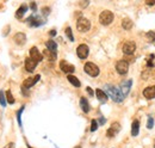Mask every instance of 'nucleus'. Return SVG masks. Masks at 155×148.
I'll return each instance as SVG.
<instances>
[{
	"label": "nucleus",
	"instance_id": "1",
	"mask_svg": "<svg viewBox=\"0 0 155 148\" xmlns=\"http://www.w3.org/2000/svg\"><path fill=\"white\" fill-rule=\"evenodd\" d=\"M104 90H105L104 92L106 93V96L110 97L113 102H116V103L123 102L124 96L122 94L121 90L117 89L116 86H113V85H105V86H104Z\"/></svg>",
	"mask_w": 155,
	"mask_h": 148
},
{
	"label": "nucleus",
	"instance_id": "2",
	"mask_svg": "<svg viewBox=\"0 0 155 148\" xmlns=\"http://www.w3.org/2000/svg\"><path fill=\"white\" fill-rule=\"evenodd\" d=\"M113 18H115V16H113L112 12L109 11V10H105L100 13L99 22H100L101 25H110V24L113 22Z\"/></svg>",
	"mask_w": 155,
	"mask_h": 148
},
{
	"label": "nucleus",
	"instance_id": "3",
	"mask_svg": "<svg viewBox=\"0 0 155 148\" xmlns=\"http://www.w3.org/2000/svg\"><path fill=\"white\" fill-rule=\"evenodd\" d=\"M84 71L92 78H96L99 75V67L97 65H94L93 62H86L84 66Z\"/></svg>",
	"mask_w": 155,
	"mask_h": 148
},
{
	"label": "nucleus",
	"instance_id": "4",
	"mask_svg": "<svg viewBox=\"0 0 155 148\" xmlns=\"http://www.w3.org/2000/svg\"><path fill=\"white\" fill-rule=\"evenodd\" d=\"M76 28L80 32H87L89 29H91V22H89L87 18H79L76 22Z\"/></svg>",
	"mask_w": 155,
	"mask_h": 148
},
{
	"label": "nucleus",
	"instance_id": "5",
	"mask_svg": "<svg viewBox=\"0 0 155 148\" xmlns=\"http://www.w3.org/2000/svg\"><path fill=\"white\" fill-rule=\"evenodd\" d=\"M122 50H123V53L126 54V55L134 54L135 50H136V44H135V42H133V41H126V42L123 44V47H122Z\"/></svg>",
	"mask_w": 155,
	"mask_h": 148
},
{
	"label": "nucleus",
	"instance_id": "6",
	"mask_svg": "<svg viewBox=\"0 0 155 148\" xmlns=\"http://www.w3.org/2000/svg\"><path fill=\"white\" fill-rule=\"evenodd\" d=\"M116 71H117L119 74H122V75H124V74H126L129 71V64L125 60L118 61V62L116 64Z\"/></svg>",
	"mask_w": 155,
	"mask_h": 148
},
{
	"label": "nucleus",
	"instance_id": "7",
	"mask_svg": "<svg viewBox=\"0 0 155 148\" xmlns=\"http://www.w3.org/2000/svg\"><path fill=\"white\" fill-rule=\"evenodd\" d=\"M88 53H89V49L86 44H80L79 47L76 48V54H78V57L84 60L88 56Z\"/></svg>",
	"mask_w": 155,
	"mask_h": 148
},
{
	"label": "nucleus",
	"instance_id": "8",
	"mask_svg": "<svg viewBox=\"0 0 155 148\" xmlns=\"http://www.w3.org/2000/svg\"><path fill=\"white\" fill-rule=\"evenodd\" d=\"M41 79V75H35V77H31V78H28V79H25L24 80V82H23V86L22 87H24V89H30V87H32V86Z\"/></svg>",
	"mask_w": 155,
	"mask_h": 148
},
{
	"label": "nucleus",
	"instance_id": "9",
	"mask_svg": "<svg viewBox=\"0 0 155 148\" xmlns=\"http://www.w3.org/2000/svg\"><path fill=\"white\" fill-rule=\"evenodd\" d=\"M30 59H32L34 61H36V62H41V61L43 60V55L38 52V49L36 47H32L30 49Z\"/></svg>",
	"mask_w": 155,
	"mask_h": 148
},
{
	"label": "nucleus",
	"instance_id": "10",
	"mask_svg": "<svg viewBox=\"0 0 155 148\" xmlns=\"http://www.w3.org/2000/svg\"><path fill=\"white\" fill-rule=\"evenodd\" d=\"M131 85H133V80H125V81H123L121 84V89L119 90H121L122 94L124 96V98H125V96H128L129 92H130Z\"/></svg>",
	"mask_w": 155,
	"mask_h": 148
},
{
	"label": "nucleus",
	"instance_id": "11",
	"mask_svg": "<svg viewBox=\"0 0 155 148\" xmlns=\"http://www.w3.org/2000/svg\"><path fill=\"white\" fill-rule=\"evenodd\" d=\"M60 68H61L62 72L67 73V74H71V73H73V72L75 71L74 66L71 65L69 62H67V61H64V60H62L61 62H60Z\"/></svg>",
	"mask_w": 155,
	"mask_h": 148
},
{
	"label": "nucleus",
	"instance_id": "12",
	"mask_svg": "<svg viewBox=\"0 0 155 148\" xmlns=\"http://www.w3.org/2000/svg\"><path fill=\"white\" fill-rule=\"evenodd\" d=\"M27 22H28V24H29L30 27H40V25H42V24L44 23V20H42L41 17H37V16L29 17L27 19Z\"/></svg>",
	"mask_w": 155,
	"mask_h": 148
},
{
	"label": "nucleus",
	"instance_id": "13",
	"mask_svg": "<svg viewBox=\"0 0 155 148\" xmlns=\"http://www.w3.org/2000/svg\"><path fill=\"white\" fill-rule=\"evenodd\" d=\"M119 129H121V126H119V123H117V122H115L110 127V129L106 131V136L108 138H113L116 134H117L118 131H119Z\"/></svg>",
	"mask_w": 155,
	"mask_h": 148
},
{
	"label": "nucleus",
	"instance_id": "14",
	"mask_svg": "<svg viewBox=\"0 0 155 148\" xmlns=\"http://www.w3.org/2000/svg\"><path fill=\"white\" fill-rule=\"evenodd\" d=\"M36 67H37V62H36V61H34L30 57H28L27 60H25V69H27L28 72H30V73L34 72L36 69Z\"/></svg>",
	"mask_w": 155,
	"mask_h": 148
},
{
	"label": "nucleus",
	"instance_id": "15",
	"mask_svg": "<svg viewBox=\"0 0 155 148\" xmlns=\"http://www.w3.org/2000/svg\"><path fill=\"white\" fill-rule=\"evenodd\" d=\"M143 96L147 99H153L155 98V86H148L143 90Z\"/></svg>",
	"mask_w": 155,
	"mask_h": 148
},
{
	"label": "nucleus",
	"instance_id": "16",
	"mask_svg": "<svg viewBox=\"0 0 155 148\" xmlns=\"http://www.w3.org/2000/svg\"><path fill=\"white\" fill-rule=\"evenodd\" d=\"M96 94H97V98H98V101L101 103V104H104V103H106L108 102V96H106V93L103 91V90H100V89H97L96 90Z\"/></svg>",
	"mask_w": 155,
	"mask_h": 148
},
{
	"label": "nucleus",
	"instance_id": "17",
	"mask_svg": "<svg viewBox=\"0 0 155 148\" xmlns=\"http://www.w3.org/2000/svg\"><path fill=\"white\" fill-rule=\"evenodd\" d=\"M15 42L18 44V45H23L25 42H27V36L23 32H18L15 35Z\"/></svg>",
	"mask_w": 155,
	"mask_h": 148
},
{
	"label": "nucleus",
	"instance_id": "18",
	"mask_svg": "<svg viewBox=\"0 0 155 148\" xmlns=\"http://www.w3.org/2000/svg\"><path fill=\"white\" fill-rule=\"evenodd\" d=\"M138 131H140V121L135 119L133 122V124H131V135L133 136H137Z\"/></svg>",
	"mask_w": 155,
	"mask_h": 148
},
{
	"label": "nucleus",
	"instance_id": "19",
	"mask_svg": "<svg viewBox=\"0 0 155 148\" xmlns=\"http://www.w3.org/2000/svg\"><path fill=\"white\" fill-rule=\"evenodd\" d=\"M67 79H68V81L74 86V87H80L81 86V84H80V80L78 79L76 77H74V75H72V74H68V77H67Z\"/></svg>",
	"mask_w": 155,
	"mask_h": 148
},
{
	"label": "nucleus",
	"instance_id": "20",
	"mask_svg": "<svg viewBox=\"0 0 155 148\" xmlns=\"http://www.w3.org/2000/svg\"><path fill=\"white\" fill-rule=\"evenodd\" d=\"M80 108H81V110L84 111V112H89V104H88V101L86 99V98H81L80 99Z\"/></svg>",
	"mask_w": 155,
	"mask_h": 148
},
{
	"label": "nucleus",
	"instance_id": "21",
	"mask_svg": "<svg viewBox=\"0 0 155 148\" xmlns=\"http://www.w3.org/2000/svg\"><path fill=\"white\" fill-rule=\"evenodd\" d=\"M27 11H28V5H25V4L20 5V7L18 8V11L16 12V17H17V18H22Z\"/></svg>",
	"mask_w": 155,
	"mask_h": 148
},
{
	"label": "nucleus",
	"instance_id": "22",
	"mask_svg": "<svg viewBox=\"0 0 155 148\" xmlns=\"http://www.w3.org/2000/svg\"><path fill=\"white\" fill-rule=\"evenodd\" d=\"M45 45H47V49L49 52H54V53H56V49H57V44L53 41V40H49L47 43H45Z\"/></svg>",
	"mask_w": 155,
	"mask_h": 148
},
{
	"label": "nucleus",
	"instance_id": "23",
	"mask_svg": "<svg viewBox=\"0 0 155 148\" xmlns=\"http://www.w3.org/2000/svg\"><path fill=\"white\" fill-rule=\"evenodd\" d=\"M43 55H44L49 61H54V60L56 59V53H54V52H49L48 49H45V50L43 52Z\"/></svg>",
	"mask_w": 155,
	"mask_h": 148
},
{
	"label": "nucleus",
	"instance_id": "24",
	"mask_svg": "<svg viewBox=\"0 0 155 148\" xmlns=\"http://www.w3.org/2000/svg\"><path fill=\"white\" fill-rule=\"evenodd\" d=\"M122 25H123V29L125 30H130L133 28V22L129 19V18H124L123 22H122Z\"/></svg>",
	"mask_w": 155,
	"mask_h": 148
},
{
	"label": "nucleus",
	"instance_id": "25",
	"mask_svg": "<svg viewBox=\"0 0 155 148\" xmlns=\"http://www.w3.org/2000/svg\"><path fill=\"white\" fill-rule=\"evenodd\" d=\"M146 37H147V40H148V42H155V32L154 31H148L147 32V35H146Z\"/></svg>",
	"mask_w": 155,
	"mask_h": 148
},
{
	"label": "nucleus",
	"instance_id": "26",
	"mask_svg": "<svg viewBox=\"0 0 155 148\" xmlns=\"http://www.w3.org/2000/svg\"><path fill=\"white\" fill-rule=\"evenodd\" d=\"M6 102L10 103V104L15 103V98H13V96H12L11 91H6Z\"/></svg>",
	"mask_w": 155,
	"mask_h": 148
},
{
	"label": "nucleus",
	"instance_id": "27",
	"mask_svg": "<svg viewBox=\"0 0 155 148\" xmlns=\"http://www.w3.org/2000/svg\"><path fill=\"white\" fill-rule=\"evenodd\" d=\"M24 111V106H22L18 111H17V121H18V124H19V127L22 128V112Z\"/></svg>",
	"mask_w": 155,
	"mask_h": 148
},
{
	"label": "nucleus",
	"instance_id": "28",
	"mask_svg": "<svg viewBox=\"0 0 155 148\" xmlns=\"http://www.w3.org/2000/svg\"><path fill=\"white\" fill-rule=\"evenodd\" d=\"M64 32H66V36L68 37V40L69 41H74V36H73V32H72V28H66V31H64Z\"/></svg>",
	"mask_w": 155,
	"mask_h": 148
},
{
	"label": "nucleus",
	"instance_id": "29",
	"mask_svg": "<svg viewBox=\"0 0 155 148\" xmlns=\"http://www.w3.org/2000/svg\"><path fill=\"white\" fill-rule=\"evenodd\" d=\"M0 104H1L3 106H6V104H7V102H6V97H5L4 91H0Z\"/></svg>",
	"mask_w": 155,
	"mask_h": 148
},
{
	"label": "nucleus",
	"instance_id": "30",
	"mask_svg": "<svg viewBox=\"0 0 155 148\" xmlns=\"http://www.w3.org/2000/svg\"><path fill=\"white\" fill-rule=\"evenodd\" d=\"M154 127V119L152 118V116H148V122H147V128L152 129Z\"/></svg>",
	"mask_w": 155,
	"mask_h": 148
},
{
	"label": "nucleus",
	"instance_id": "31",
	"mask_svg": "<svg viewBox=\"0 0 155 148\" xmlns=\"http://www.w3.org/2000/svg\"><path fill=\"white\" fill-rule=\"evenodd\" d=\"M98 129V122L96 119H92L91 122V131H96Z\"/></svg>",
	"mask_w": 155,
	"mask_h": 148
},
{
	"label": "nucleus",
	"instance_id": "32",
	"mask_svg": "<svg viewBox=\"0 0 155 148\" xmlns=\"http://www.w3.org/2000/svg\"><path fill=\"white\" fill-rule=\"evenodd\" d=\"M42 13H43L44 16L49 15V13H50V8H49V7H44V8H43V11H42Z\"/></svg>",
	"mask_w": 155,
	"mask_h": 148
},
{
	"label": "nucleus",
	"instance_id": "33",
	"mask_svg": "<svg viewBox=\"0 0 155 148\" xmlns=\"http://www.w3.org/2000/svg\"><path fill=\"white\" fill-rule=\"evenodd\" d=\"M13 147H15V143H13V142H10V143H7L4 148H13Z\"/></svg>",
	"mask_w": 155,
	"mask_h": 148
},
{
	"label": "nucleus",
	"instance_id": "34",
	"mask_svg": "<svg viewBox=\"0 0 155 148\" xmlns=\"http://www.w3.org/2000/svg\"><path fill=\"white\" fill-rule=\"evenodd\" d=\"M30 7L32 8V11H36V8H37V5H36V3H31V4H30Z\"/></svg>",
	"mask_w": 155,
	"mask_h": 148
},
{
	"label": "nucleus",
	"instance_id": "35",
	"mask_svg": "<svg viewBox=\"0 0 155 148\" xmlns=\"http://www.w3.org/2000/svg\"><path fill=\"white\" fill-rule=\"evenodd\" d=\"M86 91H87L89 94H91V96H93V94H94V93H93V90H92L91 87H87V89H86Z\"/></svg>",
	"mask_w": 155,
	"mask_h": 148
},
{
	"label": "nucleus",
	"instance_id": "36",
	"mask_svg": "<svg viewBox=\"0 0 155 148\" xmlns=\"http://www.w3.org/2000/svg\"><path fill=\"white\" fill-rule=\"evenodd\" d=\"M106 122V119L104 118V117H100V119H99V123H100V124L103 126V124H104V123Z\"/></svg>",
	"mask_w": 155,
	"mask_h": 148
},
{
	"label": "nucleus",
	"instance_id": "37",
	"mask_svg": "<svg viewBox=\"0 0 155 148\" xmlns=\"http://www.w3.org/2000/svg\"><path fill=\"white\" fill-rule=\"evenodd\" d=\"M49 35H50V36H55V35H56V31H55V30H51V31L49 32Z\"/></svg>",
	"mask_w": 155,
	"mask_h": 148
},
{
	"label": "nucleus",
	"instance_id": "38",
	"mask_svg": "<svg viewBox=\"0 0 155 148\" xmlns=\"http://www.w3.org/2000/svg\"><path fill=\"white\" fill-rule=\"evenodd\" d=\"M147 4H148V5H154V4H155V1H148Z\"/></svg>",
	"mask_w": 155,
	"mask_h": 148
},
{
	"label": "nucleus",
	"instance_id": "39",
	"mask_svg": "<svg viewBox=\"0 0 155 148\" xmlns=\"http://www.w3.org/2000/svg\"><path fill=\"white\" fill-rule=\"evenodd\" d=\"M75 148H81V147H80V146H76V147H75Z\"/></svg>",
	"mask_w": 155,
	"mask_h": 148
},
{
	"label": "nucleus",
	"instance_id": "40",
	"mask_svg": "<svg viewBox=\"0 0 155 148\" xmlns=\"http://www.w3.org/2000/svg\"><path fill=\"white\" fill-rule=\"evenodd\" d=\"M28 148H31V147H30V146H29V145H28Z\"/></svg>",
	"mask_w": 155,
	"mask_h": 148
}]
</instances>
